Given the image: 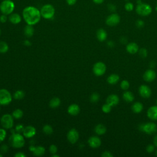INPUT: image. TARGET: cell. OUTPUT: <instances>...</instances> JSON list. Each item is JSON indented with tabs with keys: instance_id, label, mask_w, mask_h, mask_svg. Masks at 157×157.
I'll list each match as a JSON object with an SVG mask.
<instances>
[{
	"instance_id": "6",
	"label": "cell",
	"mask_w": 157,
	"mask_h": 157,
	"mask_svg": "<svg viewBox=\"0 0 157 157\" xmlns=\"http://www.w3.org/2000/svg\"><path fill=\"white\" fill-rule=\"evenodd\" d=\"M139 130L147 134L152 135L156 133L157 125L153 122L144 123L139 125Z\"/></svg>"
},
{
	"instance_id": "15",
	"label": "cell",
	"mask_w": 157,
	"mask_h": 157,
	"mask_svg": "<svg viewBox=\"0 0 157 157\" xmlns=\"http://www.w3.org/2000/svg\"><path fill=\"white\" fill-rule=\"evenodd\" d=\"M89 146L93 148H99L101 145V140L98 136H91L88 140Z\"/></svg>"
},
{
	"instance_id": "2",
	"label": "cell",
	"mask_w": 157,
	"mask_h": 157,
	"mask_svg": "<svg viewBox=\"0 0 157 157\" xmlns=\"http://www.w3.org/2000/svg\"><path fill=\"white\" fill-rule=\"evenodd\" d=\"M9 142L13 147L16 148H20L25 145V141L24 136L20 133H16L11 135L9 138Z\"/></svg>"
},
{
	"instance_id": "56",
	"label": "cell",
	"mask_w": 157,
	"mask_h": 157,
	"mask_svg": "<svg viewBox=\"0 0 157 157\" xmlns=\"http://www.w3.org/2000/svg\"><path fill=\"white\" fill-rule=\"evenodd\" d=\"M155 156H157V149L156 150H155Z\"/></svg>"
},
{
	"instance_id": "11",
	"label": "cell",
	"mask_w": 157,
	"mask_h": 157,
	"mask_svg": "<svg viewBox=\"0 0 157 157\" xmlns=\"http://www.w3.org/2000/svg\"><path fill=\"white\" fill-rule=\"evenodd\" d=\"M140 96L145 99L149 98L152 95V90L147 85H141L138 90Z\"/></svg>"
},
{
	"instance_id": "40",
	"label": "cell",
	"mask_w": 157,
	"mask_h": 157,
	"mask_svg": "<svg viewBox=\"0 0 157 157\" xmlns=\"http://www.w3.org/2000/svg\"><path fill=\"white\" fill-rule=\"evenodd\" d=\"M57 151H58V148H57V147L55 145L52 144V145H51L50 146V147H49V152H50V153L52 155H54V154L57 153Z\"/></svg>"
},
{
	"instance_id": "35",
	"label": "cell",
	"mask_w": 157,
	"mask_h": 157,
	"mask_svg": "<svg viewBox=\"0 0 157 157\" xmlns=\"http://www.w3.org/2000/svg\"><path fill=\"white\" fill-rule=\"evenodd\" d=\"M99 99H100V96H99V95L98 93H96V92L93 93L91 95L90 97V101H91V102H93V103H96V102H97L99 100Z\"/></svg>"
},
{
	"instance_id": "43",
	"label": "cell",
	"mask_w": 157,
	"mask_h": 157,
	"mask_svg": "<svg viewBox=\"0 0 157 157\" xmlns=\"http://www.w3.org/2000/svg\"><path fill=\"white\" fill-rule=\"evenodd\" d=\"M24 128L25 127H23V125H18L16 126L15 130L16 131V133H23Z\"/></svg>"
},
{
	"instance_id": "34",
	"label": "cell",
	"mask_w": 157,
	"mask_h": 157,
	"mask_svg": "<svg viewBox=\"0 0 157 157\" xmlns=\"http://www.w3.org/2000/svg\"><path fill=\"white\" fill-rule=\"evenodd\" d=\"M120 88L122 90L126 91L128 90L130 87V84L127 80H123L120 83Z\"/></svg>"
},
{
	"instance_id": "31",
	"label": "cell",
	"mask_w": 157,
	"mask_h": 157,
	"mask_svg": "<svg viewBox=\"0 0 157 157\" xmlns=\"http://www.w3.org/2000/svg\"><path fill=\"white\" fill-rule=\"evenodd\" d=\"M25 93L23 90H17L14 93V98L17 100H20L24 98Z\"/></svg>"
},
{
	"instance_id": "28",
	"label": "cell",
	"mask_w": 157,
	"mask_h": 157,
	"mask_svg": "<svg viewBox=\"0 0 157 157\" xmlns=\"http://www.w3.org/2000/svg\"><path fill=\"white\" fill-rule=\"evenodd\" d=\"M34 30L33 25H27L24 28V34L28 37H31L34 34Z\"/></svg>"
},
{
	"instance_id": "36",
	"label": "cell",
	"mask_w": 157,
	"mask_h": 157,
	"mask_svg": "<svg viewBox=\"0 0 157 157\" xmlns=\"http://www.w3.org/2000/svg\"><path fill=\"white\" fill-rule=\"evenodd\" d=\"M137 53L142 59H145L148 55V51L145 48H141L139 49Z\"/></svg>"
},
{
	"instance_id": "46",
	"label": "cell",
	"mask_w": 157,
	"mask_h": 157,
	"mask_svg": "<svg viewBox=\"0 0 157 157\" xmlns=\"http://www.w3.org/2000/svg\"><path fill=\"white\" fill-rule=\"evenodd\" d=\"M108 9H109V10L110 11H111V12H115L116 11V6H115V5H112V4H109L108 6Z\"/></svg>"
},
{
	"instance_id": "52",
	"label": "cell",
	"mask_w": 157,
	"mask_h": 157,
	"mask_svg": "<svg viewBox=\"0 0 157 157\" xmlns=\"http://www.w3.org/2000/svg\"><path fill=\"white\" fill-rule=\"evenodd\" d=\"M150 68L151 69H153L155 66H156V62L155 61H152L150 63Z\"/></svg>"
},
{
	"instance_id": "22",
	"label": "cell",
	"mask_w": 157,
	"mask_h": 157,
	"mask_svg": "<svg viewBox=\"0 0 157 157\" xmlns=\"http://www.w3.org/2000/svg\"><path fill=\"white\" fill-rule=\"evenodd\" d=\"M144 109V106L142 102L139 101L135 102L131 106V110L135 114H140Z\"/></svg>"
},
{
	"instance_id": "41",
	"label": "cell",
	"mask_w": 157,
	"mask_h": 157,
	"mask_svg": "<svg viewBox=\"0 0 157 157\" xmlns=\"http://www.w3.org/2000/svg\"><path fill=\"white\" fill-rule=\"evenodd\" d=\"M144 22L141 20V19H139L136 22V26L137 27V28H142L144 27Z\"/></svg>"
},
{
	"instance_id": "13",
	"label": "cell",
	"mask_w": 157,
	"mask_h": 157,
	"mask_svg": "<svg viewBox=\"0 0 157 157\" xmlns=\"http://www.w3.org/2000/svg\"><path fill=\"white\" fill-rule=\"evenodd\" d=\"M156 73L153 69H148L143 74V79L147 82H152L155 80Z\"/></svg>"
},
{
	"instance_id": "45",
	"label": "cell",
	"mask_w": 157,
	"mask_h": 157,
	"mask_svg": "<svg viewBox=\"0 0 157 157\" xmlns=\"http://www.w3.org/2000/svg\"><path fill=\"white\" fill-rule=\"evenodd\" d=\"M120 42L122 44H128V39L125 36H122L120 38Z\"/></svg>"
},
{
	"instance_id": "25",
	"label": "cell",
	"mask_w": 157,
	"mask_h": 157,
	"mask_svg": "<svg viewBox=\"0 0 157 157\" xmlns=\"http://www.w3.org/2000/svg\"><path fill=\"white\" fill-rule=\"evenodd\" d=\"M122 98L125 101L127 102H132L134 100V94L128 90L125 91L123 93Z\"/></svg>"
},
{
	"instance_id": "48",
	"label": "cell",
	"mask_w": 157,
	"mask_h": 157,
	"mask_svg": "<svg viewBox=\"0 0 157 157\" xmlns=\"http://www.w3.org/2000/svg\"><path fill=\"white\" fill-rule=\"evenodd\" d=\"M8 150V147L6 145H3L1 147V151H2V152L6 153Z\"/></svg>"
},
{
	"instance_id": "38",
	"label": "cell",
	"mask_w": 157,
	"mask_h": 157,
	"mask_svg": "<svg viewBox=\"0 0 157 157\" xmlns=\"http://www.w3.org/2000/svg\"><path fill=\"white\" fill-rule=\"evenodd\" d=\"M125 9L128 12H131L134 9V5L131 2H127L125 5Z\"/></svg>"
},
{
	"instance_id": "61",
	"label": "cell",
	"mask_w": 157,
	"mask_h": 157,
	"mask_svg": "<svg viewBox=\"0 0 157 157\" xmlns=\"http://www.w3.org/2000/svg\"><path fill=\"white\" fill-rule=\"evenodd\" d=\"M126 1H128V0H126Z\"/></svg>"
},
{
	"instance_id": "14",
	"label": "cell",
	"mask_w": 157,
	"mask_h": 157,
	"mask_svg": "<svg viewBox=\"0 0 157 157\" xmlns=\"http://www.w3.org/2000/svg\"><path fill=\"white\" fill-rule=\"evenodd\" d=\"M139 47L137 43L134 42H129L126 45V50L130 54L134 55L137 54L139 51Z\"/></svg>"
},
{
	"instance_id": "59",
	"label": "cell",
	"mask_w": 157,
	"mask_h": 157,
	"mask_svg": "<svg viewBox=\"0 0 157 157\" xmlns=\"http://www.w3.org/2000/svg\"><path fill=\"white\" fill-rule=\"evenodd\" d=\"M2 156H3V155L2 154H0V157H2Z\"/></svg>"
},
{
	"instance_id": "23",
	"label": "cell",
	"mask_w": 157,
	"mask_h": 157,
	"mask_svg": "<svg viewBox=\"0 0 157 157\" xmlns=\"http://www.w3.org/2000/svg\"><path fill=\"white\" fill-rule=\"evenodd\" d=\"M94 131L96 134H98L99 136H101V135L106 134V133L107 131V128L104 125L99 123V124H98L95 127Z\"/></svg>"
},
{
	"instance_id": "27",
	"label": "cell",
	"mask_w": 157,
	"mask_h": 157,
	"mask_svg": "<svg viewBox=\"0 0 157 157\" xmlns=\"http://www.w3.org/2000/svg\"><path fill=\"white\" fill-rule=\"evenodd\" d=\"M61 104V100L57 97L52 98L49 102V106L52 109H55L60 106Z\"/></svg>"
},
{
	"instance_id": "26",
	"label": "cell",
	"mask_w": 157,
	"mask_h": 157,
	"mask_svg": "<svg viewBox=\"0 0 157 157\" xmlns=\"http://www.w3.org/2000/svg\"><path fill=\"white\" fill-rule=\"evenodd\" d=\"M120 80V76L117 74H112L107 78V82L110 85L117 84Z\"/></svg>"
},
{
	"instance_id": "49",
	"label": "cell",
	"mask_w": 157,
	"mask_h": 157,
	"mask_svg": "<svg viewBox=\"0 0 157 157\" xmlns=\"http://www.w3.org/2000/svg\"><path fill=\"white\" fill-rule=\"evenodd\" d=\"M15 157H25L26 156V155L25 153H23V152H19L18 153H16L14 155Z\"/></svg>"
},
{
	"instance_id": "50",
	"label": "cell",
	"mask_w": 157,
	"mask_h": 157,
	"mask_svg": "<svg viewBox=\"0 0 157 157\" xmlns=\"http://www.w3.org/2000/svg\"><path fill=\"white\" fill-rule=\"evenodd\" d=\"M107 45L110 48H112L115 46V42L112 41H109L108 42H107Z\"/></svg>"
},
{
	"instance_id": "42",
	"label": "cell",
	"mask_w": 157,
	"mask_h": 157,
	"mask_svg": "<svg viewBox=\"0 0 157 157\" xmlns=\"http://www.w3.org/2000/svg\"><path fill=\"white\" fill-rule=\"evenodd\" d=\"M101 156L102 157H113V155L110 151L106 150L102 153Z\"/></svg>"
},
{
	"instance_id": "18",
	"label": "cell",
	"mask_w": 157,
	"mask_h": 157,
	"mask_svg": "<svg viewBox=\"0 0 157 157\" xmlns=\"http://www.w3.org/2000/svg\"><path fill=\"white\" fill-rule=\"evenodd\" d=\"M147 116L151 120H157V105L150 107L147 110Z\"/></svg>"
},
{
	"instance_id": "12",
	"label": "cell",
	"mask_w": 157,
	"mask_h": 157,
	"mask_svg": "<svg viewBox=\"0 0 157 157\" xmlns=\"http://www.w3.org/2000/svg\"><path fill=\"white\" fill-rule=\"evenodd\" d=\"M79 138V132L74 128H73L70 130L68 134H67V139L68 141L72 144H76Z\"/></svg>"
},
{
	"instance_id": "1",
	"label": "cell",
	"mask_w": 157,
	"mask_h": 157,
	"mask_svg": "<svg viewBox=\"0 0 157 157\" xmlns=\"http://www.w3.org/2000/svg\"><path fill=\"white\" fill-rule=\"evenodd\" d=\"M22 16L27 25H34L41 20V14L40 11L36 7L30 6L24 8Z\"/></svg>"
},
{
	"instance_id": "21",
	"label": "cell",
	"mask_w": 157,
	"mask_h": 157,
	"mask_svg": "<svg viewBox=\"0 0 157 157\" xmlns=\"http://www.w3.org/2000/svg\"><path fill=\"white\" fill-rule=\"evenodd\" d=\"M96 37L100 42L105 41L108 37V33L103 28L99 29L96 32Z\"/></svg>"
},
{
	"instance_id": "53",
	"label": "cell",
	"mask_w": 157,
	"mask_h": 157,
	"mask_svg": "<svg viewBox=\"0 0 157 157\" xmlns=\"http://www.w3.org/2000/svg\"><path fill=\"white\" fill-rule=\"evenodd\" d=\"M23 44H24L25 45H26V46H30V45H31V43L30 42V41H28V40H25V41H24V42H23Z\"/></svg>"
},
{
	"instance_id": "24",
	"label": "cell",
	"mask_w": 157,
	"mask_h": 157,
	"mask_svg": "<svg viewBox=\"0 0 157 157\" xmlns=\"http://www.w3.org/2000/svg\"><path fill=\"white\" fill-rule=\"evenodd\" d=\"M9 20L10 22L12 24L17 25L21 22L22 21V17L17 13H12L10 16L9 17Z\"/></svg>"
},
{
	"instance_id": "19",
	"label": "cell",
	"mask_w": 157,
	"mask_h": 157,
	"mask_svg": "<svg viewBox=\"0 0 157 157\" xmlns=\"http://www.w3.org/2000/svg\"><path fill=\"white\" fill-rule=\"evenodd\" d=\"M30 150L33 152L34 155L37 156H42L45 152V148L42 146H30Z\"/></svg>"
},
{
	"instance_id": "33",
	"label": "cell",
	"mask_w": 157,
	"mask_h": 157,
	"mask_svg": "<svg viewBox=\"0 0 157 157\" xmlns=\"http://www.w3.org/2000/svg\"><path fill=\"white\" fill-rule=\"evenodd\" d=\"M112 106H110L109 104H108V103L106 102V104H104V105L102 106L101 108V109H102V111L105 113V114H109L112 111Z\"/></svg>"
},
{
	"instance_id": "4",
	"label": "cell",
	"mask_w": 157,
	"mask_h": 157,
	"mask_svg": "<svg viewBox=\"0 0 157 157\" xmlns=\"http://www.w3.org/2000/svg\"><path fill=\"white\" fill-rule=\"evenodd\" d=\"M152 8L150 5L144 3H138L136 8V13L142 17H147L150 15L152 12Z\"/></svg>"
},
{
	"instance_id": "17",
	"label": "cell",
	"mask_w": 157,
	"mask_h": 157,
	"mask_svg": "<svg viewBox=\"0 0 157 157\" xmlns=\"http://www.w3.org/2000/svg\"><path fill=\"white\" fill-rule=\"evenodd\" d=\"M36 133V128L33 126H27L24 128L23 131V135L26 138L33 137Z\"/></svg>"
},
{
	"instance_id": "51",
	"label": "cell",
	"mask_w": 157,
	"mask_h": 157,
	"mask_svg": "<svg viewBox=\"0 0 157 157\" xmlns=\"http://www.w3.org/2000/svg\"><path fill=\"white\" fill-rule=\"evenodd\" d=\"M93 2L96 5H101L104 3V0H92Z\"/></svg>"
},
{
	"instance_id": "30",
	"label": "cell",
	"mask_w": 157,
	"mask_h": 157,
	"mask_svg": "<svg viewBox=\"0 0 157 157\" xmlns=\"http://www.w3.org/2000/svg\"><path fill=\"white\" fill-rule=\"evenodd\" d=\"M12 116L16 119H20L23 116V112L20 109H16L12 112Z\"/></svg>"
},
{
	"instance_id": "47",
	"label": "cell",
	"mask_w": 157,
	"mask_h": 157,
	"mask_svg": "<svg viewBox=\"0 0 157 157\" xmlns=\"http://www.w3.org/2000/svg\"><path fill=\"white\" fill-rule=\"evenodd\" d=\"M66 1L69 6H73L77 2V0H66Z\"/></svg>"
},
{
	"instance_id": "60",
	"label": "cell",
	"mask_w": 157,
	"mask_h": 157,
	"mask_svg": "<svg viewBox=\"0 0 157 157\" xmlns=\"http://www.w3.org/2000/svg\"><path fill=\"white\" fill-rule=\"evenodd\" d=\"M0 34H1V30H0Z\"/></svg>"
},
{
	"instance_id": "55",
	"label": "cell",
	"mask_w": 157,
	"mask_h": 157,
	"mask_svg": "<svg viewBox=\"0 0 157 157\" xmlns=\"http://www.w3.org/2000/svg\"><path fill=\"white\" fill-rule=\"evenodd\" d=\"M52 157H59L60 156L59 155H57V153H55V154H54V155H52Z\"/></svg>"
},
{
	"instance_id": "7",
	"label": "cell",
	"mask_w": 157,
	"mask_h": 157,
	"mask_svg": "<svg viewBox=\"0 0 157 157\" xmlns=\"http://www.w3.org/2000/svg\"><path fill=\"white\" fill-rule=\"evenodd\" d=\"M12 100L11 93L6 89H0V105L6 106L9 104Z\"/></svg>"
},
{
	"instance_id": "39",
	"label": "cell",
	"mask_w": 157,
	"mask_h": 157,
	"mask_svg": "<svg viewBox=\"0 0 157 157\" xmlns=\"http://www.w3.org/2000/svg\"><path fill=\"white\" fill-rule=\"evenodd\" d=\"M155 147L154 144H149L146 147V151L148 153H152L155 152Z\"/></svg>"
},
{
	"instance_id": "5",
	"label": "cell",
	"mask_w": 157,
	"mask_h": 157,
	"mask_svg": "<svg viewBox=\"0 0 157 157\" xmlns=\"http://www.w3.org/2000/svg\"><path fill=\"white\" fill-rule=\"evenodd\" d=\"M41 17H43L45 19H51L53 18L55 16V9L54 7L52 6V5L47 4L44 5L41 10Z\"/></svg>"
},
{
	"instance_id": "10",
	"label": "cell",
	"mask_w": 157,
	"mask_h": 157,
	"mask_svg": "<svg viewBox=\"0 0 157 157\" xmlns=\"http://www.w3.org/2000/svg\"><path fill=\"white\" fill-rule=\"evenodd\" d=\"M120 22V17L117 13L110 14L106 19V23L109 27L117 26Z\"/></svg>"
},
{
	"instance_id": "37",
	"label": "cell",
	"mask_w": 157,
	"mask_h": 157,
	"mask_svg": "<svg viewBox=\"0 0 157 157\" xmlns=\"http://www.w3.org/2000/svg\"><path fill=\"white\" fill-rule=\"evenodd\" d=\"M6 136H7L6 131L5 129L0 128V143H2L3 141H5Z\"/></svg>"
},
{
	"instance_id": "54",
	"label": "cell",
	"mask_w": 157,
	"mask_h": 157,
	"mask_svg": "<svg viewBox=\"0 0 157 157\" xmlns=\"http://www.w3.org/2000/svg\"><path fill=\"white\" fill-rule=\"evenodd\" d=\"M153 144L156 147H157V134L155 135L153 138Z\"/></svg>"
},
{
	"instance_id": "16",
	"label": "cell",
	"mask_w": 157,
	"mask_h": 157,
	"mask_svg": "<svg viewBox=\"0 0 157 157\" xmlns=\"http://www.w3.org/2000/svg\"><path fill=\"white\" fill-rule=\"evenodd\" d=\"M106 102L112 107H114L118 105L120 102V98L118 95L116 94H111L107 97Z\"/></svg>"
},
{
	"instance_id": "32",
	"label": "cell",
	"mask_w": 157,
	"mask_h": 157,
	"mask_svg": "<svg viewBox=\"0 0 157 157\" xmlns=\"http://www.w3.org/2000/svg\"><path fill=\"white\" fill-rule=\"evenodd\" d=\"M42 131L45 134L50 135L53 133L54 130H53V128H52L50 125H45L42 128Z\"/></svg>"
},
{
	"instance_id": "44",
	"label": "cell",
	"mask_w": 157,
	"mask_h": 157,
	"mask_svg": "<svg viewBox=\"0 0 157 157\" xmlns=\"http://www.w3.org/2000/svg\"><path fill=\"white\" fill-rule=\"evenodd\" d=\"M8 20V17L7 15L5 14H3L1 16H0V22L2 23H6Z\"/></svg>"
},
{
	"instance_id": "57",
	"label": "cell",
	"mask_w": 157,
	"mask_h": 157,
	"mask_svg": "<svg viewBox=\"0 0 157 157\" xmlns=\"http://www.w3.org/2000/svg\"><path fill=\"white\" fill-rule=\"evenodd\" d=\"M156 105H157V99H156Z\"/></svg>"
},
{
	"instance_id": "8",
	"label": "cell",
	"mask_w": 157,
	"mask_h": 157,
	"mask_svg": "<svg viewBox=\"0 0 157 157\" xmlns=\"http://www.w3.org/2000/svg\"><path fill=\"white\" fill-rule=\"evenodd\" d=\"M2 127L5 129H11L14 126V117L12 115L5 114L0 120Z\"/></svg>"
},
{
	"instance_id": "9",
	"label": "cell",
	"mask_w": 157,
	"mask_h": 157,
	"mask_svg": "<svg viewBox=\"0 0 157 157\" xmlns=\"http://www.w3.org/2000/svg\"><path fill=\"white\" fill-rule=\"evenodd\" d=\"M106 65L102 62H96L93 67V72L96 76H102L106 71Z\"/></svg>"
},
{
	"instance_id": "20",
	"label": "cell",
	"mask_w": 157,
	"mask_h": 157,
	"mask_svg": "<svg viewBox=\"0 0 157 157\" xmlns=\"http://www.w3.org/2000/svg\"><path fill=\"white\" fill-rule=\"evenodd\" d=\"M80 111V107L76 104H73L68 107V112L70 115L76 116L79 114Z\"/></svg>"
},
{
	"instance_id": "3",
	"label": "cell",
	"mask_w": 157,
	"mask_h": 157,
	"mask_svg": "<svg viewBox=\"0 0 157 157\" xmlns=\"http://www.w3.org/2000/svg\"><path fill=\"white\" fill-rule=\"evenodd\" d=\"M15 9V4L12 0H4L0 4V11L5 15H11Z\"/></svg>"
},
{
	"instance_id": "29",
	"label": "cell",
	"mask_w": 157,
	"mask_h": 157,
	"mask_svg": "<svg viewBox=\"0 0 157 157\" xmlns=\"http://www.w3.org/2000/svg\"><path fill=\"white\" fill-rule=\"evenodd\" d=\"M9 50L8 44L5 41H0V53L5 54Z\"/></svg>"
},
{
	"instance_id": "62",
	"label": "cell",
	"mask_w": 157,
	"mask_h": 157,
	"mask_svg": "<svg viewBox=\"0 0 157 157\" xmlns=\"http://www.w3.org/2000/svg\"><path fill=\"white\" fill-rule=\"evenodd\" d=\"M0 111H1V109H0Z\"/></svg>"
},
{
	"instance_id": "58",
	"label": "cell",
	"mask_w": 157,
	"mask_h": 157,
	"mask_svg": "<svg viewBox=\"0 0 157 157\" xmlns=\"http://www.w3.org/2000/svg\"><path fill=\"white\" fill-rule=\"evenodd\" d=\"M156 10L157 11V2H156Z\"/></svg>"
}]
</instances>
